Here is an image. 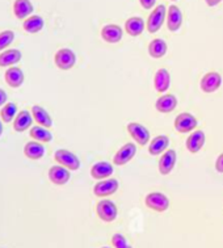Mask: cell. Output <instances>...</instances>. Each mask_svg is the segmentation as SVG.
I'll use <instances>...</instances> for the list:
<instances>
[{"label":"cell","mask_w":223,"mask_h":248,"mask_svg":"<svg viewBox=\"0 0 223 248\" xmlns=\"http://www.w3.org/2000/svg\"><path fill=\"white\" fill-rule=\"evenodd\" d=\"M3 134V124H1V121H0V136Z\"/></svg>","instance_id":"obj_37"},{"label":"cell","mask_w":223,"mask_h":248,"mask_svg":"<svg viewBox=\"0 0 223 248\" xmlns=\"http://www.w3.org/2000/svg\"><path fill=\"white\" fill-rule=\"evenodd\" d=\"M119 186V183L117 179H106V180H101L99 183H96L93 186V193L97 197H108L112 196L117 192Z\"/></svg>","instance_id":"obj_10"},{"label":"cell","mask_w":223,"mask_h":248,"mask_svg":"<svg viewBox=\"0 0 223 248\" xmlns=\"http://www.w3.org/2000/svg\"><path fill=\"white\" fill-rule=\"evenodd\" d=\"M49 179L53 184L64 185L70 180V171L63 166H53L49 170Z\"/></svg>","instance_id":"obj_16"},{"label":"cell","mask_w":223,"mask_h":248,"mask_svg":"<svg viewBox=\"0 0 223 248\" xmlns=\"http://www.w3.org/2000/svg\"><path fill=\"white\" fill-rule=\"evenodd\" d=\"M154 86L155 90L159 93H165L171 86V75H169L168 70L165 68H159L154 78Z\"/></svg>","instance_id":"obj_18"},{"label":"cell","mask_w":223,"mask_h":248,"mask_svg":"<svg viewBox=\"0 0 223 248\" xmlns=\"http://www.w3.org/2000/svg\"><path fill=\"white\" fill-rule=\"evenodd\" d=\"M145 203L149 209H152L155 212L163 213L169 208V200L164 193L160 192H152L149 193L145 199Z\"/></svg>","instance_id":"obj_3"},{"label":"cell","mask_w":223,"mask_h":248,"mask_svg":"<svg viewBox=\"0 0 223 248\" xmlns=\"http://www.w3.org/2000/svg\"><path fill=\"white\" fill-rule=\"evenodd\" d=\"M197 125H198V121H197V118L192 113H180L178 117L175 118V129L178 133H181V134L191 133L192 130L196 129Z\"/></svg>","instance_id":"obj_4"},{"label":"cell","mask_w":223,"mask_h":248,"mask_svg":"<svg viewBox=\"0 0 223 248\" xmlns=\"http://www.w3.org/2000/svg\"><path fill=\"white\" fill-rule=\"evenodd\" d=\"M96 212H97L99 218L104 222H113L117 218V214H119L117 206L110 200H103V201L97 203Z\"/></svg>","instance_id":"obj_5"},{"label":"cell","mask_w":223,"mask_h":248,"mask_svg":"<svg viewBox=\"0 0 223 248\" xmlns=\"http://www.w3.org/2000/svg\"><path fill=\"white\" fill-rule=\"evenodd\" d=\"M172 1H176V0H172Z\"/></svg>","instance_id":"obj_39"},{"label":"cell","mask_w":223,"mask_h":248,"mask_svg":"<svg viewBox=\"0 0 223 248\" xmlns=\"http://www.w3.org/2000/svg\"><path fill=\"white\" fill-rule=\"evenodd\" d=\"M182 25V12L178 5H169L167 9V28L171 32H178Z\"/></svg>","instance_id":"obj_11"},{"label":"cell","mask_w":223,"mask_h":248,"mask_svg":"<svg viewBox=\"0 0 223 248\" xmlns=\"http://www.w3.org/2000/svg\"><path fill=\"white\" fill-rule=\"evenodd\" d=\"M30 137L34 140H38V142H50L53 140V136H51L50 131L45 129L44 126L32 127L30 129Z\"/></svg>","instance_id":"obj_29"},{"label":"cell","mask_w":223,"mask_h":248,"mask_svg":"<svg viewBox=\"0 0 223 248\" xmlns=\"http://www.w3.org/2000/svg\"><path fill=\"white\" fill-rule=\"evenodd\" d=\"M101 248H109V247H101Z\"/></svg>","instance_id":"obj_38"},{"label":"cell","mask_w":223,"mask_h":248,"mask_svg":"<svg viewBox=\"0 0 223 248\" xmlns=\"http://www.w3.org/2000/svg\"><path fill=\"white\" fill-rule=\"evenodd\" d=\"M45 23H44V18L41 16H37V15H33V16H29V17L24 21V31L28 33H38L41 32L42 28H44Z\"/></svg>","instance_id":"obj_27"},{"label":"cell","mask_w":223,"mask_h":248,"mask_svg":"<svg viewBox=\"0 0 223 248\" xmlns=\"http://www.w3.org/2000/svg\"><path fill=\"white\" fill-rule=\"evenodd\" d=\"M215 170L219 172V173H223V153L219 155L217 160H215Z\"/></svg>","instance_id":"obj_34"},{"label":"cell","mask_w":223,"mask_h":248,"mask_svg":"<svg viewBox=\"0 0 223 248\" xmlns=\"http://www.w3.org/2000/svg\"><path fill=\"white\" fill-rule=\"evenodd\" d=\"M4 79L9 87H12V88H18V87L23 86L24 72L21 71V68L11 67L7 70V72H5Z\"/></svg>","instance_id":"obj_22"},{"label":"cell","mask_w":223,"mask_h":248,"mask_svg":"<svg viewBox=\"0 0 223 248\" xmlns=\"http://www.w3.org/2000/svg\"><path fill=\"white\" fill-rule=\"evenodd\" d=\"M167 18V8L164 4H159L155 7L154 11L151 12L149 18H147L146 28L149 33H156L160 28L163 27L164 21Z\"/></svg>","instance_id":"obj_1"},{"label":"cell","mask_w":223,"mask_h":248,"mask_svg":"<svg viewBox=\"0 0 223 248\" xmlns=\"http://www.w3.org/2000/svg\"><path fill=\"white\" fill-rule=\"evenodd\" d=\"M21 59V53L17 49H9L0 54V67L16 64Z\"/></svg>","instance_id":"obj_28"},{"label":"cell","mask_w":223,"mask_h":248,"mask_svg":"<svg viewBox=\"0 0 223 248\" xmlns=\"http://www.w3.org/2000/svg\"><path fill=\"white\" fill-rule=\"evenodd\" d=\"M32 116L37 121V124L41 125V126L51 127V125H53V120H51L50 114L46 112L42 107H40V105H34V107H33Z\"/></svg>","instance_id":"obj_26"},{"label":"cell","mask_w":223,"mask_h":248,"mask_svg":"<svg viewBox=\"0 0 223 248\" xmlns=\"http://www.w3.org/2000/svg\"><path fill=\"white\" fill-rule=\"evenodd\" d=\"M16 112H17V107L14 103H7V104L3 107L1 112H0V116H1V120L8 124L16 117Z\"/></svg>","instance_id":"obj_30"},{"label":"cell","mask_w":223,"mask_h":248,"mask_svg":"<svg viewBox=\"0 0 223 248\" xmlns=\"http://www.w3.org/2000/svg\"><path fill=\"white\" fill-rule=\"evenodd\" d=\"M221 86H222V77L215 71L205 74L200 81L201 91L205 93H213L215 91H218Z\"/></svg>","instance_id":"obj_8"},{"label":"cell","mask_w":223,"mask_h":248,"mask_svg":"<svg viewBox=\"0 0 223 248\" xmlns=\"http://www.w3.org/2000/svg\"><path fill=\"white\" fill-rule=\"evenodd\" d=\"M178 160V154L175 150H167L159 159V172L162 175H169L175 168Z\"/></svg>","instance_id":"obj_12"},{"label":"cell","mask_w":223,"mask_h":248,"mask_svg":"<svg viewBox=\"0 0 223 248\" xmlns=\"http://www.w3.org/2000/svg\"><path fill=\"white\" fill-rule=\"evenodd\" d=\"M54 159L57 160L58 164L63 166L67 170H71V171H77L79 167H80V160L77 158L76 155L69 150H57L54 154Z\"/></svg>","instance_id":"obj_2"},{"label":"cell","mask_w":223,"mask_h":248,"mask_svg":"<svg viewBox=\"0 0 223 248\" xmlns=\"http://www.w3.org/2000/svg\"><path fill=\"white\" fill-rule=\"evenodd\" d=\"M24 154L25 156L33 160H38L45 155V147L42 146L41 142L38 140H32V142H28L24 147Z\"/></svg>","instance_id":"obj_23"},{"label":"cell","mask_w":223,"mask_h":248,"mask_svg":"<svg viewBox=\"0 0 223 248\" xmlns=\"http://www.w3.org/2000/svg\"><path fill=\"white\" fill-rule=\"evenodd\" d=\"M205 140H206V137L204 131L202 130L193 131L191 136L188 137L187 142H185L187 150L192 154L198 153V151H201V149L204 147Z\"/></svg>","instance_id":"obj_15"},{"label":"cell","mask_w":223,"mask_h":248,"mask_svg":"<svg viewBox=\"0 0 223 248\" xmlns=\"http://www.w3.org/2000/svg\"><path fill=\"white\" fill-rule=\"evenodd\" d=\"M33 12V4L30 0H16L14 4V14L17 18H27Z\"/></svg>","instance_id":"obj_25"},{"label":"cell","mask_w":223,"mask_h":248,"mask_svg":"<svg viewBox=\"0 0 223 248\" xmlns=\"http://www.w3.org/2000/svg\"><path fill=\"white\" fill-rule=\"evenodd\" d=\"M126 129H128L129 134L132 136L133 140H135L139 146H146L149 143L150 131L147 130V127L138 124V122H130V124H128Z\"/></svg>","instance_id":"obj_9"},{"label":"cell","mask_w":223,"mask_h":248,"mask_svg":"<svg viewBox=\"0 0 223 248\" xmlns=\"http://www.w3.org/2000/svg\"><path fill=\"white\" fill-rule=\"evenodd\" d=\"M7 93H5L4 91L0 88V107H3V105H5V103H7Z\"/></svg>","instance_id":"obj_35"},{"label":"cell","mask_w":223,"mask_h":248,"mask_svg":"<svg viewBox=\"0 0 223 248\" xmlns=\"http://www.w3.org/2000/svg\"><path fill=\"white\" fill-rule=\"evenodd\" d=\"M32 113L28 112V110H21V112H18L17 116L15 117L14 129L16 131H18V133H23V131L28 130V127L32 126Z\"/></svg>","instance_id":"obj_21"},{"label":"cell","mask_w":223,"mask_h":248,"mask_svg":"<svg viewBox=\"0 0 223 248\" xmlns=\"http://www.w3.org/2000/svg\"><path fill=\"white\" fill-rule=\"evenodd\" d=\"M135 154H137V144L132 143V142L125 143L117 153L114 154L113 164L114 166H125L135 156Z\"/></svg>","instance_id":"obj_6"},{"label":"cell","mask_w":223,"mask_h":248,"mask_svg":"<svg viewBox=\"0 0 223 248\" xmlns=\"http://www.w3.org/2000/svg\"><path fill=\"white\" fill-rule=\"evenodd\" d=\"M113 166L108 162L95 163L91 168V176L96 180H104L109 179L113 175Z\"/></svg>","instance_id":"obj_17"},{"label":"cell","mask_w":223,"mask_h":248,"mask_svg":"<svg viewBox=\"0 0 223 248\" xmlns=\"http://www.w3.org/2000/svg\"><path fill=\"white\" fill-rule=\"evenodd\" d=\"M169 146V138L167 136H158L155 137L154 140L150 142V146H149V153L152 156H158L160 154L165 153L168 150Z\"/></svg>","instance_id":"obj_20"},{"label":"cell","mask_w":223,"mask_h":248,"mask_svg":"<svg viewBox=\"0 0 223 248\" xmlns=\"http://www.w3.org/2000/svg\"><path fill=\"white\" fill-rule=\"evenodd\" d=\"M122 28L119 25H116V24H108L101 29V38L105 42H109V44H117L122 40Z\"/></svg>","instance_id":"obj_13"},{"label":"cell","mask_w":223,"mask_h":248,"mask_svg":"<svg viewBox=\"0 0 223 248\" xmlns=\"http://www.w3.org/2000/svg\"><path fill=\"white\" fill-rule=\"evenodd\" d=\"M112 244H113L114 248H133L132 246L128 243L126 238H125L122 234H119V232L112 236Z\"/></svg>","instance_id":"obj_32"},{"label":"cell","mask_w":223,"mask_h":248,"mask_svg":"<svg viewBox=\"0 0 223 248\" xmlns=\"http://www.w3.org/2000/svg\"><path fill=\"white\" fill-rule=\"evenodd\" d=\"M139 3H141V5L143 7V8L149 11V9L154 8L156 0H139Z\"/></svg>","instance_id":"obj_33"},{"label":"cell","mask_w":223,"mask_h":248,"mask_svg":"<svg viewBox=\"0 0 223 248\" xmlns=\"http://www.w3.org/2000/svg\"><path fill=\"white\" fill-rule=\"evenodd\" d=\"M205 1L209 7H215V5H218L222 0H205Z\"/></svg>","instance_id":"obj_36"},{"label":"cell","mask_w":223,"mask_h":248,"mask_svg":"<svg viewBox=\"0 0 223 248\" xmlns=\"http://www.w3.org/2000/svg\"><path fill=\"white\" fill-rule=\"evenodd\" d=\"M54 62L57 64V67L60 70H70L73 68L76 63V55L71 49H60L57 51V54L54 57Z\"/></svg>","instance_id":"obj_7"},{"label":"cell","mask_w":223,"mask_h":248,"mask_svg":"<svg viewBox=\"0 0 223 248\" xmlns=\"http://www.w3.org/2000/svg\"><path fill=\"white\" fill-rule=\"evenodd\" d=\"M15 40V33L12 31H4L0 33V51L7 49V46H9Z\"/></svg>","instance_id":"obj_31"},{"label":"cell","mask_w":223,"mask_h":248,"mask_svg":"<svg viewBox=\"0 0 223 248\" xmlns=\"http://www.w3.org/2000/svg\"><path fill=\"white\" fill-rule=\"evenodd\" d=\"M146 28V23L142 17L138 16H133V17L128 18L126 23H125V31L128 33L129 36L132 37H138L141 36L143 31Z\"/></svg>","instance_id":"obj_19"},{"label":"cell","mask_w":223,"mask_h":248,"mask_svg":"<svg viewBox=\"0 0 223 248\" xmlns=\"http://www.w3.org/2000/svg\"><path fill=\"white\" fill-rule=\"evenodd\" d=\"M167 50H168L167 42L162 38H155L149 45V54L155 59L163 58L164 55L167 54Z\"/></svg>","instance_id":"obj_24"},{"label":"cell","mask_w":223,"mask_h":248,"mask_svg":"<svg viewBox=\"0 0 223 248\" xmlns=\"http://www.w3.org/2000/svg\"><path fill=\"white\" fill-rule=\"evenodd\" d=\"M178 107L176 96L171 93H164L155 101V108L160 113H171Z\"/></svg>","instance_id":"obj_14"}]
</instances>
